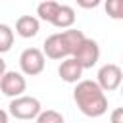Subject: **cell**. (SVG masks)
Returning a JSON list of instances; mask_svg holds the SVG:
<instances>
[{
	"instance_id": "1",
	"label": "cell",
	"mask_w": 123,
	"mask_h": 123,
	"mask_svg": "<svg viewBox=\"0 0 123 123\" xmlns=\"http://www.w3.org/2000/svg\"><path fill=\"white\" fill-rule=\"evenodd\" d=\"M73 100L81 110V113H85L86 117H100L108 111V98L96 81L90 79L77 81L73 90Z\"/></svg>"
},
{
	"instance_id": "2",
	"label": "cell",
	"mask_w": 123,
	"mask_h": 123,
	"mask_svg": "<svg viewBox=\"0 0 123 123\" xmlns=\"http://www.w3.org/2000/svg\"><path fill=\"white\" fill-rule=\"evenodd\" d=\"M8 108H10V110H8L10 115L15 117V119H21V121L35 119V117L40 113V110H42L38 98H35V96H25V94L12 98V102H10Z\"/></svg>"
},
{
	"instance_id": "3",
	"label": "cell",
	"mask_w": 123,
	"mask_h": 123,
	"mask_svg": "<svg viewBox=\"0 0 123 123\" xmlns=\"http://www.w3.org/2000/svg\"><path fill=\"white\" fill-rule=\"evenodd\" d=\"M44 65H46V58L38 48H25L19 56V67L23 75H29V77L40 75L44 71Z\"/></svg>"
},
{
	"instance_id": "4",
	"label": "cell",
	"mask_w": 123,
	"mask_h": 123,
	"mask_svg": "<svg viewBox=\"0 0 123 123\" xmlns=\"http://www.w3.org/2000/svg\"><path fill=\"white\" fill-rule=\"evenodd\" d=\"M71 58H75L79 63H81V67L83 69H90L92 65H96L98 63V60H100V46H98V42L96 40H92V38H83V42L77 46V50L73 52V56Z\"/></svg>"
},
{
	"instance_id": "5",
	"label": "cell",
	"mask_w": 123,
	"mask_h": 123,
	"mask_svg": "<svg viewBox=\"0 0 123 123\" xmlns=\"http://www.w3.org/2000/svg\"><path fill=\"white\" fill-rule=\"evenodd\" d=\"M123 81V71L117 63H106L98 69V75H96V83L98 86L104 90V92H111V90H117L119 85Z\"/></svg>"
},
{
	"instance_id": "6",
	"label": "cell",
	"mask_w": 123,
	"mask_h": 123,
	"mask_svg": "<svg viewBox=\"0 0 123 123\" xmlns=\"http://www.w3.org/2000/svg\"><path fill=\"white\" fill-rule=\"evenodd\" d=\"M27 88V81L23 77V73L19 71H8L0 77V90L2 94L10 96V98H15V96H21Z\"/></svg>"
},
{
	"instance_id": "7",
	"label": "cell",
	"mask_w": 123,
	"mask_h": 123,
	"mask_svg": "<svg viewBox=\"0 0 123 123\" xmlns=\"http://www.w3.org/2000/svg\"><path fill=\"white\" fill-rule=\"evenodd\" d=\"M42 54L44 58H50V60H63V58H69V52L60 37V33H54L50 35L46 40H44V46H42Z\"/></svg>"
},
{
	"instance_id": "8",
	"label": "cell",
	"mask_w": 123,
	"mask_h": 123,
	"mask_svg": "<svg viewBox=\"0 0 123 123\" xmlns=\"http://www.w3.org/2000/svg\"><path fill=\"white\" fill-rule=\"evenodd\" d=\"M83 67H81V63L75 60V58H63V62L60 63V67H58V75L62 77V81H65V83H77V81H81V77H83Z\"/></svg>"
},
{
	"instance_id": "9",
	"label": "cell",
	"mask_w": 123,
	"mask_h": 123,
	"mask_svg": "<svg viewBox=\"0 0 123 123\" xmlns=\"http://www.w3.org/2000/svg\"><path fill=\"white\" fill-rule=\"evenodd\" d=\"M40 29V21L38 17L35 15H21L17 21H15V33L21 37V38H31L38 33Z\"/></svg>"
},
{
	"instance_id": "10",
	"label": "cell",
	"mask_w": 123,
	"mask_h": 123,
	"mask_svg": "<svg viewBox=\"0 0 123 123\" xmlns=\"http://www.w3.org/2000/svg\"><path fill=\"white\" fill-rule=\"evenodd\" d=\"M50 23L54 27H58V29H69V27H73V23H75V10L71 6L60 4L58 12H56V15H54V19Z\"/></svg>"
},
{
	"instance_id": "11",
	"label": "cell",
	"mask_w": 123,
	"mask_h": 123,
	"mask_svg": "<svg viewBox=\"0 0 123 123\" xmlns=\"http://www.w3.org/2000/svg\"><path fill=\"white\" fill-rule=\"evenodd\" d=\"M60 37H62V40H63V44H65V48H67L69 56H73V52L77 50V46L83 42V38H85V33H83V31H79V29H73V27H69V29L62 31V33H60Z\"/></svg>"
},
{
	"instance_id": "12",
	"label": "cell",
	"mask_w": 123,
	"mask_h": 123,
	"mask_svg": "<svg viewBox=\"0 0 123 123\" xmlns=\"http://www.w3.org/2000/svg\"><path fill=\"white\" fill-rule=\"evenodd\" d=\"M58 8H60V4H58L56 0H42V2L37 6V15H38V19L50 23V21L54 19Z\"/></svg>"
},
{
	"instance_id": "13",
	"label": "cell",
	"mask_w": 123,
	"mask_h": 123,
	"mask_svg": "<svg viewBox=\"0 0 123 123\" xmlns=\"http://www.w3.org/2000/svg\"><path fill=\"white\" fill-rule=\"evenodd\" d=\"M13 29L6 23H0V54L8 52L13 46Z\"/></svg>"
},
{
	"instance_id": "14",
	"label": "cell",
	"mask_w": 123,
	"mask_h": 123,
	"mask_svg": "<svg viewBox=\"0 0 123 123\" xmlns=\"http://www.w3.org/2000/svg\"><path fill=\"white\" fill-rule=\"evenodd\" d=\"M35 119H37V123H65L63 115L60 111H56V110H44V111L40 110V113Z\"/></svg>"
},
{
	"instance_id": "15",
	"label": "cell",
	"mask_w": 123,
	"mask_h": 123,
	"mask_svg": "<svg viewBox=\"0 0 123 123\" xmlns=\"http://www.w3.org/2000/svg\"><path fill=\"white\" fill-rule=\"evenodd\" d=\"M104 8L111 19H123V0H106Z\"/></svg>"
},
{
	"instance_id": "16",
	"label": "cell",
	"mask_w": 123,
	"mask_h": 123,
	"mask_svg": "<svg viewBox=\"0 0 123 123\" xmlns=\"http://www.w3.org/2000/svg\"><path fill=\"white\" fill-rule=\"evenodd\" d=\"M77 2V6H81V8H85V10H92V8H96L102 0H75Z\"/></svg>"
},
{
	"instance_id": "17",
	"label": "cell",
	"mask_w": 123,
	"mask_h": 123,
	"mask_svg": "<svg viewBox=\"0 0 123 123\" xmlns=\"http://www.w3.org/2000/svg\"><path fill=\"white\" fill-rule=\"evenodd\" d=\"M110 123H123V108H115V110L111 111Z\"/></svg>"
},
{
	"instance_id": "18",
	"label": "cell",
	"mask_w": 123,
	"mask_h": 123,
	"mask_svg": "<svg viewBox=\"0 0 123 123\" xmlns=\"http://www.w3.org/2000/svg\"><path fill=\"white\" fill-rule=\"evenodd\" d=\"M0 123H8V111L0 110Z\"/></svg>"
},
{
	"instance_id": "19",
	"label": "cell",
	"mask_w": 123,
	"mask_h": 123,
	"mask_svg": "<svg viewBox=\"0 0 123 123\" xmlns=\"http://www.w3.org/2000/svg\"><path fill=\"white\" fill-rule=\"evenodd\" d=\"M4 73H6V62H4V60H2V56H0V77H2Z\"/></svg>"
}]
</instances>
